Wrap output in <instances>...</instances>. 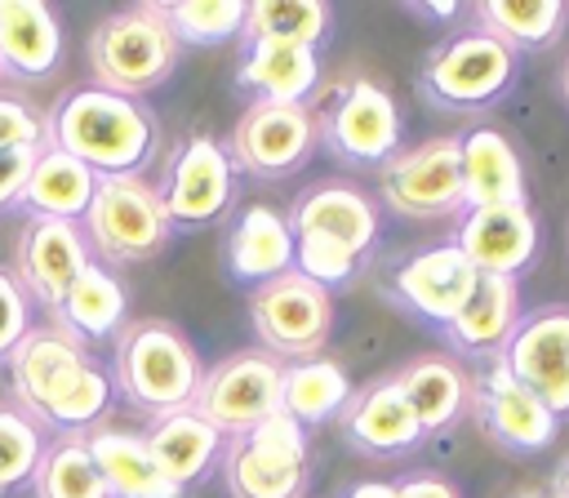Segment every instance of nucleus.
Listing matches in <instances>:
<instances>
[{
  "label": "nucleus",
  "mask_w": 569,
  "mask_h": 498,
  "mask_svg": "<svg viewBox=\"0 0 569 498\" xmlns=\"http://www.w3.org/2000/svg\"><path fill=\"white\" fill-rule=\"evenodd\" d=\"M40 454H44V445H40L36 422L27 414L0 405V494L22 485V480H31Z\"/></svg>",
  "instance_id": "37"
},
{
  "label": "nucleus",
  "mask_w": 569,
  "mask_h": 498,
  "mask_svg": "<svg viewBox=\"0 0 569 498\" xmlns=\"http://www.w3.org/2000/svg\"><path fill=\"white\" fill-rule=\"evenodd\" d=\"M458 169H462V200L476 205H516L525 200V169L507 133L476 124L458 133Z\"/></svg>",
  "instance_id": "21"
},
{
  "label": "nucleus",
  "mask_w": 569,
  "mask_h": 498,
  "mask_svg": "<svg viewBox=\"0 0 569 498\" xmlns=\"http://www.w3.org/2000/svg\"><path fill=\"white\" fill-rule=\"evenodd\" d=\"M31 489H36V498H111L84 440H76V436H67L40 454V462L31 471Z\"/></svg>",
  "instance_id": "34"
},
{
  "label": "nucleus",
  "mask_w": 569,
  "mask_h": 498,
  "mask_svg": "<svg viewBox=\"0 0 569 498\" xmlns=\"http://www.w3.org/2000/svg\"><path fill=\"white\" fill-rule=\"evenodd\" d=\"M89 267V245L76 222L62 218H27L18 236V285L49 311H58L71 280Z\"/></svg>",
  "instance_id": "17"
},
{
  "label": "nucleus",
  "mask_w": 569,
  "mask_h": 498,
  "mask_svg": "<svg viewBox=\"0 0 569 498\" xmlns=\"http://www.w3.org/2000/svg\"><path fill=\"white\" fill-rule=\"evenodd\" d=\"M516 80V53L489 36V31H462L453 40H445L422 76H418V89L427 102L436 107H449V111H480L489 102H498Z\"/></svg>",
  "instance_id": "5"
},
{
  "label": "nucleus",
  "mask_w": 569,
  "mask_h": 498,
  "mask_svg": "<svg viewBox=\"0 0 569 498\" xmlns=\"http://www.w3.org/2000/svg\"><path fill=\"white\" fill-rule=\"evenodd\" d=\"M400 387L418 414V427L422 436L431 431H445L458 414H462V400H467V378L453 360H440V356H422V360H409L400 374Z\"/></svg>",
  "instance_id": "31"
},
{
  "label": "nucleus",
  "mask_w": 569,
  "mask_h": 498,
  "mask_svg": "<svg viewBox=\"0 0 569 498\" xmlns=\"http://www.w3.org/2000/svg\"><path fill=\"white\" fill-rule=\"evenodd\" d=\"M200 356L169 320H133L116 342V387L156 418L191 409L200 387Z\"/></svg>",
  "instance_id": "2"
},
{
  "label": "nucleus",
  "mask_w": 569,
  "mask_h": 498,
  "mask_svg": "<svg viewBox=\"0 0 569 498\" xmlns=\"http://www.w3.org/2000/svg\"><path fill=\"white\" fill-rule=\"evenodd\" d=\"M142 440H147V454L156 458V467L164 471V480L178 489L200 480L209 471V462L222 454V431L213 422H204L196 409H178V414L156 418Z\"/></svg>",
  "instance_id": "28"
},
{
  "label": "nucleus",
  "mask_w": 569,
  "mask_h": 498,
  "mask_svg": "<svg viewBox=\"0 0 569 498\" xmlns=\"http://www.w3.org/2000/svg\"><path fill=\"white\" fill-rule=\"evenodd\" d=\"M476 280H480V276H476V267L462 258L458 245H431V249L405 258V262L391 271L387 293H391L409 316H418V320L445 329V325L458 316V307L471 298Z\"/></svg>",
  "instance_id": "14"
},
{
  "label": "nucleus",
  "mask_w": 569,
  "mask_h": 498,
  "mask_svg": "<svg viewBox=\"0 0 569 498\" xmlns=\"http://www.w3.org/2000/svg\"><path fill=\"white\" fill-rule=\"evenodd\" d=\"M342 498H396V485H387V480H360V485L347 489Z\"/></svg>",
  "instance_id": "43"
},
{
  "label": "nucleus",
  "mask_w": 569,
  "mask_h": 498,
  "mask_svg": "<svg viewBox=\"0 0 569 498\" xmlns=\"http://www.w3.org/2000/svg\"><path fill=\"white\" fill-rule=\"evenodd\" d=\"M347 400H351V378L333 360L307 356V360H289L280 369V409L298 427H316V422L342 414Z\"/></svg>",
  "instance_id": "29"
},
{
  "label": "nucleus",
  "mask_w": 569,
  "mask_h": 498,
  "mask_svg": "<svg viewBox=\"0 0 569 498\" xmlns=\"http://www.w3.org/2000/svg\"><path fill=\"white\" fill-rule=\"evenodd\" d=\"M498 360L556 418L569 414V307H538L520 316Z\"/></svg>",
  "instance_id": "11"
},
{
  "label": "nucleus",
  "mask_w": 569,
  "mask_h": 498,
  "mask_svg": "<svg viewBox=\"0 0 569 498\" xmlns=\"http://www.w3.org/2000/svg\"><path fill=\"white\" fill-rule=\"evenodd\" d=\"M360 258L338 245V240H325V236H293V271L307 276L311 285L320 289H338L356 276Z\"/></svg>",
  "instance_id": "38"
},
{
  "label": "nucleus",
  "mask_w": 569,
  "mask_h": 498,
  "mask_svg": "<svg viewBox=\"0 0 569 498\" xmlns=\"http://www.w3.org/2000/svg\"><path fill=\"white\" fill-rule=\"evenodd\" d=\"M342 431L356 449L365 454H409L418 440H422V427H418V414L400 387L396 374L387 378H373L365 382L360 391H351V400L342 405Z\"/></svg>",
  "instance_id": "18"
},
{
  "label": "nucleus",
  "mask_w": 569,
  "mask_h": 498,
  "mask_svg": "<svg viewBox=\"0 0 569 498\" xmlns=\"http://www.w3.org/2000/svg\"><path fill=\"white\" fill-rule=\"evenodd\" d=\"M84 449L107 485L111 498H178L182 489L164 480L156 458L147 454V440L116 427H93L84 436Z\"/></svg>",
  "instance_id": "24"
},
{
  "label": "nucleus",
  "mask_w": 569,
  "mask_h": 498,
  "mask_svg": "<svg viewBox=\"0 0 569 498\" xmlns=\"http://www.w3.org/2000/svg\"><path fill=\"white\" fill-rule=\"evenodd\" d=\"M62 58V27L40 0H0V67L40 80Z\"/></svg>",
  "instance_id": "26"
},
{
  "label": "nucleus",
  "mask_w": 569,
  "mask_h": 498,
  "mask_svg": "<svg viewBox=\"0 0 569 498\" xmlns=\"http://www.w3.org/2000/svg\"><path fill=\"white\" fill-rule=\"evenodd\" d=\"M156 9L178 44H222L244 31V13H249V4L240 0H178Z\"/></svg>",
  "instance_id": "36"
},
{
  "label": "nucleus",
  "mask_w": 569,
  "mask_h": 498,
  "mask_svg": "<svg viewBox=\"0 0 569 498\" xmlns=\"http://www.w3.org/2000/svg\"><path fill=\"white\" fill-rule=\"evenodd\" d=\"M231 187H236V169L222 142H213L209 133H191L164 169L160 182V205L169 227H200L222 218V209L231 205Z\"/></svg>",
  "instance_id": "12"
},
{
  "label": "nucleus",
  "mask_w": 569,
  "mask_h": 498,
  "mask_svg": "<svg viewBox=\"0 0 569 498\" xmlns=\"http://www.w3.org/2000/svg\"><path fill=\"white\" fill-rule=\"evenodd\" d=\"M44 129L53 138L49 147L76 156L98 178L142 173L151 165L156 138H160L156 116L138 98H124V93H111V89H98V84L71 89L53 107V120Z\"/></svg>",
  "instance_id": "1"
},
{
  "label": "nucleus",
  "mask_w": 569,
  "mask_h": 498,
  "mask_svg": "<svg viewBox=\"0 0 569 498\" xmlns=\"http://www.w3.org/2000/svg\"><path fill=\"white\" fill-rule=\"evenodd\" d=\"M551 498H569V462L556 471V494H551Z\"/></svg>",
  "instance_id": "44"
},
{
  "label": "nucleus",
  "mask_w": 569,
  "mask_h": 498,
  "mask_svg": "<svg viewBox=\"0 0 569 498\" xmlns=\"http://www.w3.org/2000/svg\"><path fill=\"white\" fill-rule=\"evenodd\" d=\"M249 320L262 338V351L276 360H307L333 333V298L298 271H284L258 289H249Z\"/></svg>",
  "instance_id": "7"
},
{
  "label": "nucleus",
  "mask_w": 569,
  "mask_h": 498,
  "mask_svg": "<svg viewBox=\"0 0 569 498\" xmlns=\"http://www.w3.org/2000/svg\"><path fill=\"white\" fill-rule=\"evenodd\" d=\"M53 316L71 338H107L124 320V285L102 262L89 258V267L71 280Z\"/></svg>",
  "instance_id": "30"
},
{
  "label": "nucleus",
  "mask_w": 569,
  "mask_h": 498,
  "mask_svg": "<svg viewBox=\"0 0 569 498\" xmlns=\"http://www.w3.org/2000/svg\"><path fill=\"white\" fill-rule=\"evenodd\" d=\"M511 498H547V494H538V489H520V494H511Z\"/></svg>",
  "instance_id": "45"
},
{
  "label": "nucleus",
  "mask_w": 569,
  "mask_h": 498,
  "mask_svg": "<svg viewBox=\"0 0 569 498\" xmlns=\"http://www.w3.org/2000/svg\"><path fill=\"white\" fill-rule=\"evenodd\" d=\"M316 147V116L302 102H249L231 129V169L253 178L293 173Z\"/></svg>",
  "instance_id": "10"
},
{
  "label": "nucleus",
  "mask_w": 569,
  "mask_h": 498,
  "mask_svg": "<svg viewBox=\"0 0 569 498\" xmlns=\"http://www.w3.org/2000/svg\"><path fill=\"white\" fill-rule=\"evenodd\" d=\"M382 200L400 218H445V213L467 209L462 169H458V133H440L409 151H396L382 169Z\"/></svg>",
  "instance_id": "9"
},
{
  "label": "nucleus",
  "mask_w": 569,
  "mask_h": 498,
  "mask_svg": "<svg viewBox=\"0 0 569 498\" xmlns=\"http://www.w3.org/2000/svg\"><path fill=\"white\" fill-rule=\"evenodd\" d=\"M111 405V378L107 369H98L93 360H80L49 396L44 405L36 409V418L62 427V431H80V427H93Z\"/></svg>",
  "instance_id": "33"
},
{
  "label": "nucleus",
  "mask_w": 569,
  "mask_h": 498,
  "mask_svg": "<svg viewBox=\"0 0 569 498\" xmlns=\"http://www.w3.org/2000/svg\"><path fill=\"white\" fill-rule=\"evenodd\" d=\"M40 147H13V151H0V209L18 200L22 182H27V169L36 160Z\"/></svg>",
  "instance_id": "41"
},
{
  "label": "nucleus",
  "mask_w": 569,
  "mask_h": 498,
  "mask_svg": "<svg viewBox=\"0 0 569 498\" xmlns=\"http://www.w3.org/2000/svg\"><path fill=\"white\" fill-rule=\"evenodd\" d=\"M284 222H289L293 236L338 240L356 258L369 253L373 240H378V209L369 205V196H360L356 187H342V182H320V187L302 191Z\"/></svg>",
  "instance_id": "19"
},
{
  "label": "nucleus",
  "mask_w": 569,
  "mask_h": 498,
  "mask_svg": "<svg viewBox=\"0 0 569 498\" xmlns=\"http://www.w3.org/2000/svg\"><path fill=\"white\" fill-rule=\"evenodd\" d=\"M320 80V53L307 44L284 40H249V53L240 62V84L253 93V102H302L311 98Z\"/></svg>",
  "instance_id": "25"
},
{
  "label": "nucleus",
  "mask_w": 569,
  "mask_h": 498,
  "mask_svg": "<svg viewBox=\"0 0 569 498\" xmlns=\"http://www.w3.org/2000/svg\"><path fill=\"white\" fill-rule=\"evenodd\" d=\"M93 187H98L93 169H84L76 156H67L58 147H40L13 205H22L31 218L76 222V218H84V209L93 200Z\"/></svg>",
  "instance_id": "23"
},
{
  "label": "nucleus",
  "mask_w": 569,
  "mask_h": 498,
  "mask_svg": "<svg viewBox=\"0 0 569 498\" xmlns=\"http://www.w3.org/2000/svg\"><path fill=\"white\" fill-rule=\"evenodd\" d=\"M396 498H458V489L445 476H405L396 485Z\"/></svg>",
  "instance_id": "42"
},
{
  "label": "nucleus",
  "mask_w": 569,
  "mask_h": 498,
  "mask_svg": "<svg viewBox=\"0 0 569 498\" xmlns=\"http://www.w3.org/2000/svg\"><path fill=\"white\" fill-rule=\"evenodd\" d=\"M84 231L102 258L111 262H138L160 253V245L169 240V218L164 205L156 196L151 182H142V173L133 178H98L93 200L84 209Z\"/></svg>",
  "instance_id": "6"
},
{
  "label": "nucleus",
  "mask_w": 569,
  "mask_h": 498,
  "mask_svg": "<svg viewBox=\"0 0 569 498\" xmlns=\"http://www.w3.org/2000/svg\"><path fill=\"white\" fill-rule=\"evenodd\" d=\"M569 9L560 0H489L476 9L480 31L498 36L511 53L516 49H547L565 31Z\"/></svg>",
  "instance_id": "32"
},
{
  "label": "nucleus",
  "mask_w": 569,
  "mask_h": 498,
  "mask_svg": "<svg viewBox=\"0 0 569 498\" xmlns=\"http://www.w3.org/2000/svg\"><path fill=\"white\" fill-rule=\"evenodd\" d=\"M325 31H329V4H316V0H258L244 13L249 40H284V44L316 49Z\"/></svg>",
  "instance_id": "35"
},
{
  "label": "nucleus",
  "mask_w": 569,
  "mask_h": 498,
  "mask_svg": "<svg viewBox=\"0 0 569 498\" xmlns=\"http://www.w3.org/2000/svg\"><path fill=\"white\" fill-rule=\"evenodd\" d=\"M280 369H284V360H276L262 347L258 351H231L227 360H218L213 369L200 374L191 409L204 422H213L222 436L227 431L240 436L280 409Z\"/></svg>",
  "instance_id": "8"
},
{
  "label": "nucleus",
  "mask_w": 569,
  "mask_h": 498,
  "mask_svg": "<svg viewBox=\"0 0 569 498\" xmlns=\"http://www.w3.org/2000/svg\"><path fill=\"white\" fill-rule=\"evenodd\" d=\"M227 271L249 289L293 271V231L284 213L271 205H244L227 236Z\"/></svg>",
  "instance_id": "22"
},
{
  "label": "nucleus",
  "mask_w": 569,
  "mask_h": 498,
  "mask_svg": "<svg viewBox=\"0 0 569 498\" xmlns=\"http://www.w3.org/2000/svg\"><path fill=\"white\" fill-rule=\"evenodd\" d=\"M316 129H320L325 147L333 156L351 160V165H382L400 147V111H396V98L382 84H373V80L347 84Z\"/></svg>",
  "instance_id": "13"
},
{
  "label": "nucleus",
  "mask_w": 569,
  "mask_h": 498,
  "mask_svg": "<svg viewBox=\"0 0 569 498\" xmlns=\"http://www.w3.org/2000/svg\"><path fill=\"white\" fill-rule=\"evenodd\" d=\"M520 320V289L511 276H480L471 298L445 325V338L471 360H498Z\"/></svg>",
  "instance_id": "20"
},
{
  "label": "nucleus",
  "mask_w": 569,
  "mask_h": 498,
  "mask_svg": "<svg viewBox=\"0 0 569 498\" xmlns=\"http://www.w3.org/2000/svg\"><path fill=\"white\" fill-rule=\"evenodd\" d=\"M27 293H22V285L13 280V271H4L0 267V360L27 338Z\"/></svg>",
  "instance_id": "40"
},
{
  "label": "nucleus",
  "mask_w": 569,
  "mask_h": 498,
  "mask_svg": "<svg viewBox=\"0 0 569 498\" xmlns=\"http://www.w3.org/2000/svg\"><path fill=\"white\" fill-rule=\"evenodd\" d=\"M462 258L476 267V276H520L538 253V218L525 200L516 205H476L462 209L458 240Z\"/></svg>",
  "instance_id": "15"
},
{
  "label": "nucleus",
  "mask_w": 569,
  "mask_h": 498,
  "mask_svg": "<svg viewBox=\"0 0 569 498\" xmlns=\"http://www.w3.org/2000/svg\"><path fill=\"white\" fill-rule=\"evenodd\" d=\"M178 62V40L164 27L156 4L120 9L102 18L89 36V67L98 76V89L138 98L156 89Z\"/></svg>",
  "instance_id": "3"
},
{
  "label": "nucleus",
  "mask_w": 569,
  "mask_h": 498,
  "mask_svg": "<svg viewBox=\"0 0 569 498\" xmlns=\"http://www.w3.org/2000/svg\"><path fill=\"white\" fill-rule=\"evenodd\" d=\"M44 138H49L44 120H40L27 102L0 93V151H13V147H44Z\"/></svg>",
  "instance_id": "39"
},
{
  "label": "nucleus",
  "mask_w": 569,
  "mask_h": 498,
  "mask_svg": "<svg viewBox=\"0 0 569 498\" xmlns=\"http://www.w3.org/2000/svg\"><path fill=\"white\" fill-rule=\"evenodd\" d=\"M89 360L80 338H71L58 320L44 325V329H27V338L9 351V374H13V391L22 400L27 414H36L44 405V396L80 365Z\"/></svg>",
  "instance_id": "27"
},
{
  "label": "nucleus",
  "mask_w": 569,
  "mask_h": 498,
  "mask_svg": "<svg viewBox=\"0 0 569 498\" xmlns=\"http://www.w3.org/2000/svg\"><path fill=\"white\" fill-rule=\"evenodd\" d=\"M222 480L231 498H302L307 494V427L284 409L258 427L231 436L222 454Z\"/></svg>",
  "instance_id": "4"
},
{
  "label": "nucleus",
  "mask_w": 569,
  "mask_h": 498,
  "mask_svg": "<svg viewBox=\"0 0 569 498\" xmlns=\"http://www.w3.org/2000/svg\"><path fill=\"white\" fill-rule=\"evenodd\" d=\"M565 98H569V62H565Z\"/></svg>",
  "instance_id": "46"
},
{
  "label": "nucleus",
  "mask_w": 569,
  "mask_h": 498,
  "mask_svg": "<svg viewBox=\"0 0 569 498\" xmlns=\"http://www.w3.org/2000/svg\"><path fill=\"white\" fill-rule=\"evenodd\" d=\"M467 396L476 400V414H480L485 431H489L498 445L529 454V449H542V445L556 440L560 418H556L538 396H529V391L507 374L502 360H489V365L476 374V382H467Z\"/></svg>",
  "instance_id": "16"
}]
</instances>
